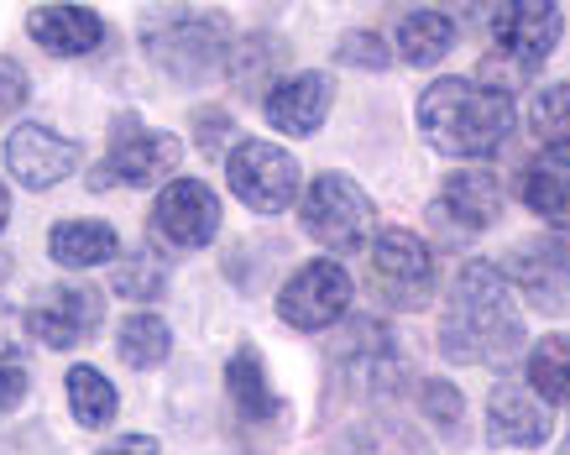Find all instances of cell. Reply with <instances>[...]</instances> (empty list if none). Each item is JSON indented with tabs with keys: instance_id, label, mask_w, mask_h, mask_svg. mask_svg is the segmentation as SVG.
Returning <instances> with one entry per match:
<instances>
[{
	"instance_id": "obj_1",
	"label": "cell",
	"mask_w": 570,
	"mask_h": 455,
	"mask_svg": "<svg viewBox=\"0 0 570 455\" xmlns=\"http://www.w3.org/2000/svg\"><path fill=\"white\" fill-rule=\"evenodd\" d=\"M523 346V315L498 263H466L450 288V309L440 319V350L461 367L513 362Z\"/></svg>"
},
{
	"instance_id": "obj_2",
	"label": "cell",
	"mask_w": 570,
	"mask_h": 455,
	"mask_svg": "<svg viewBox=\"0 0 570 455\" xmlns=\"http://www.w3.org/2000/svg\"><path fill=\"white\" fill-rule=\"evenodd\" d=\"M513 126H519L513 95L482 79H434L419 95V131L445 158H492L513 137Z\"/></svg>"
},
{
	"instance_id": "obj_3",
	"label": "cell",
	"mask_w": 570,
	"mask_h": 455,
	"mask_svg": "<svg viewBox=\"0 0 570 455\" xmlns=\"http://www.w3.org/2000/svg\"><path fill=\"white\" fill-rule=\"evenodd\" d=\"M141 48L163 73H174L178 85H205L209 73L220 69L230 32L225 17L199 11V6H157L141 17Z\"/></svg>"
},
{
	"instance_id": "obj_4",
	"label": "cell",
	"mask_w": 570,
	"mask_h": 455,
	"mask_svg": "<svg viewBox=\"0 0 570 455\" xmlns=\"http://www.w3.org/2000/svg\"><path fill=\"white\" fill-rule=\"evenodd\" d=\"M434 251L424 236L414 230H377V241L366 251V288L377 304L387 309H403V315H419V309H430L434 298Z\"/></svg>"
},
{
	"instance_id": "obj_5",
	"label": "cell",
	"mask_w": 570,
	"mask_h": 455,
	"mask_svg": "<svg viewBox=\"0 0 570 455\" xmlns=\"http://www.w3.org/2000/svg\"><path fill=\"white\" fill-rule=\"evenodd\" d=\"M304 230L330 251H362L377 230V205L346 174H320L304 189Z\"/></svg>"
},
{
	"instance_id": "obj_6",
	"label": "cell",
	"mask_w": 570,
	"mask_h": 455,
	"mask_svg": "<svg viewBox=\"0 0 570 455\" xmlns=\"http://www.w3.org/2000/svg\"><path fill=\"white\" fill-rule=\"evenodd\" d=\"M225 178H230V194L242 199L246 210L257 215H283L298 199V162L294 152H283L273 141L242 137L225 158Z\"/></svg>"
},
{
	"instance_id": "obj_7",
	"label": "cell",
	"mask_w": 570,
	"mask_h": 455,
	"mask_svg": "<svg viewBox=\"0 0 570 455\" xmlns=\"http://www.w3.org/2000/svg\"><path fill=\"white\" fill-rule=\"evenodd\" d=\"M178 162H184V141L178 137L141 126L137 116H116V126H110V162L95 174V189L116 184V178H126L131 189H153V184L178 174Z\"/></svg>"
},
{
	"instance_id": "obj_8",
	"label": "cell",
	"mask_w": 570,
	"mask_h": 455,
	"mask_svg": "<svg viewBox=\"0 0 570 455\" xmlns=\"http://www.w3.org/2000/svg\"><path fill=\"white\" fill-rule=\"evenodd\" d=\"M105 319V298L85 283H48L42 294L27 304V330L37 346L48 350H73L85 346L89 335L100 330Z\"/></svg>"
},
{
	"instance_id": "obj_9",
	"label": "cell",
	"mask_w": 570,
	"mask_h": 455,
	"mask_svg": "<svg viewBox=\"0 0 570 455\" xmlns=\"http://www.w3.org/2000/svg\"><path fill=\"white\" fill-rule=\"evenodd\" d=\"M346 309H351V278L341 263H304L277 294V319L304 335L330 330Z\"/></svg>"
},
{
	"instance_id": "obj_10",
	"label": "cell",
	"mask_w": 570,
	"mask_h": 455,
	"mask_svg": "<svg viewBox=\"0 0 570 455\" xmlns=\"http://www.w3.org/2000/svg\"><path fill=\"white\" fill-rule=\"evenodd\" d=\"M560 32H566V11L554 0H508V6H498V17H492L498 58H508L513 73L539 69L554 53Z\"/></svg>"
},
{
	"instance_id": "obj_11",
	"label": "cell",
	"mask_w": 570,
	"mask_h": 455,
	"mask_svg": "<svg viewBox=\"0 0 570 455\" xmlns=\"http://www.w3.org/2000/svg\"><path fill=\"white\" fill-rule=\"evenodd\" d=\"M153 236H163L178 251H199L220 236V199L205 178H174L163 184L153 205Z\"/></svg>"
},
{
	"instance_id": "obj_12",
	"label": "cell",
	"mask_w": 570,
	"mask_h": 455,
	"mask_svg": "<svg viewBox=\"0 0 570 455\" xmlns=\"http://www.w3.org/2000/svg\"><path fill=\"white\" fill-rule=\"evenodd\" d=\"M502 278L513 283L534 309L560 315V309H570V241L566 236H529V241L508 251Z\"/></svg>"
},
{
	"instance_id": "obj_13",
	"label": "cell",
	"mask_w": 570,
	"mask_h": 455,
	"mask_svg": "<svg viewBox=\"0 0 570 455\" xmlns=\"http://www.w3.org/2000/svg\"><path fill=\"white\" fill-rule=\"evenodd\" d=\"M73 168H79V141L58 137L52 126L27 121L6 137V174L21 178L27 189H52V184H63Z\"/></svg>"
},
{
	"instance_id": "obj_14",
	"label": "cell",
	"mask_w": 570,
	"mask_h": 455,
	"mask_svg": "<svg viewBox=\"0 0 570 455\" xmlns=\"http://www.w3.org/2000/svg\"><path fill=\"white\" fill-rule=\"evenodd\" d=\"M554 419H550V403L539 398L529 383H498L492 398H487V435L492 445H513V451H539L550 439Z\"/></svg>"
},
{
	"instance_id": "obj_15",
	"label": "cell",
	"mask_w": 570,
	"mask_h": 455,
	"mask_svg": "<svg viewBox=\"0 0 570 455\" xmlns=\"http://www.w3.org/2000/svg\"><path fill=\"white\" fill-rule=\"evenodd\" d=\"M430 220H440L445 230H487L492 220H502V184L487 168H455L445 178L440 199L430 205Z\"/></svg>"
},
{
	"instance_id": "obj_16",
	"label": "cell",
	"mask_w": 570,
	"mask_h": 455,
	"mask_svg": "<svg viewBox=\"0 0 570 455\" xmlns=\"http://www.w3.org/2000/svg\"><path fill=\"white\" fill-rule=\"evenodd\" d=\"M393 346L397 340H393L387 325H377V319H351V330L341 335V346H335V362H341V372H346L356 387H366V393H387V383L403 377Z\"/></svg>"
},
{
	"instance_id": "obj_17",
	"label": "cell",
	"mask_w": 570,
	"mask_h": 455,
	"mask_svg": "<svg viewBox=\"0 0 570 455\" xmlns=\"http://www.w3.org/2000/svg\"><path fill=\"white\" fill-rule=\"evenodd\" d=\"M262 116L283 137H314L330 116V79L325 73H288L262 95Z\"/></svg>"
},
{
	"instance_id": "obj_18",
	"label": "cell",
	"mask_w": 570,
	"mask_h": 455,
	"mask_svg": "<svg viewBox=\"0 0 570 455\" xmlns=\"http://www.w3.org/2000/svg\"><path fill=\"white\" fill-rule=\"evenodd\" d=\"M27 32L52 58H85L105 42V21L89 6H37L32 17H27Z\"/></svg>"
},
{
	"instance_id": "obj_19",
	"label": "cell",
	"mask_w": 570,
	"mask_h": 455,
	"mask_svg": "<svg viewBox=\"0 0 570 455\" xmlns=\"http://www.w3.org/2000/svg\"><path fill=\"white\" fill-rule=\"evenodd\" d=\"M225 393L236 403V414L246 424H283L288 419V403L273 393L267 383V367H262V350L257 346H242L230 350V362H225Z\"/></svg>"
},
{
	"instance_id": "obj_20",
	"label": "cell",
	"mask_w": 570,
	"mask_h": 455,
	"mask_svg": "<svg viewBox=\"0 0 570 455\" xmlns=\"http://www.w3.org/2000/svg\"><path fill=\"white\" fill-rule=\"evenodd\" d=\"M48 257L58 267H73V273H89V267H105L121 257V236L105 220H58L48 236Z\"/></svg>"
},
{
	"instance_id": "obj_21",
	"label": "cell",
	"mask_w": 570,
	"mask_h": 455,
	"mask_svg": "<svg viewBox=\"0 0 570 455\" xmlns=\"http://www.w3.org/2000/svg\"><path fill=\"white\" fill-rule=\"evenodd\" d=\"M519 194L539 220L570 226V158L566 152H539L534 162H523Z\"/></svg>"
},
{
	"instance_id": "obj_22",
	"label": "cell",
	"mask_w": 570,
	"mask_h": 455,
	"mask_svg": "<svg viewBox=\"0 0 570 455\" xmlns=\"http://www.w3.org/2000/svg\"><path fill=\"white\" fill-rule=\"evenodd\" d=\"M450 42H455V17L434 11V6H419V11H409L397 21V53H403V63L430 69V63H440L450 53Z\"/></svg>"
},
{
	"instance_id": "obj_23",
	"label": "cell",
	"mask_w": 570,
	"mask_h": 455,
	"mask_svg": "<svg viewBox=\"0 0 570 455\" xmlns=\"http://www.w3.org/2000/svg\"><path fill=\"white\" fill-rule=\"evenodd\" d=\"M168 346H174V330H168V319L163 315H131L116 335V350H121L126 367L137 372H153L168 362Z\"/></svg>"
},
{
	"instance_id": "obj_24",
	"label": "cell",
	"mask_w": 570,
	"mask_h": 455,
	"mask_svg": "<svg viewBox=\"0 0 570 455\" xmlns=\"http://www.w3.org/2000/svg\"><path fill=\"white\" fill-rule=\"evenodd\" d=\"M529 387H534L544 403L570 408V335H544V340L529 350Z\"/></svg>"
},
{
	"instance_id": "obj_25",
	"label": "cell",
	"mask_w": 570,
	"mask_h": 455,
	"mask_svg": "<svg viewBox=\"0 0 570 455\" xmlns=\"http://www.w3.org/2000/svg\"><path fill=\"white\" fill-rule=\"evenodd\" d=\"M69 408L85 429H110L121 398H116V387H110V377H105L100 367H73L69 372Z\"/></svg>"
},
{
	"instance_id": "obj_26",
	"label": "cell",
	"mask_w": 570,
	"mask_h": 455,
	"mask_svg": "<svg viewBox=\"0 0 570 455\" xmlns=\"http://www.w3.org/2000/svg\"><path fill=\"white\" fill-rule=\"evenodd\" d=\"M529 131H534L539 147L566 152L570 147V85L534 89V100H529Z\"/></svg>"
},
{
	"instance_id": "obj_27",
	"label": "cell",
	"mask_w": 570,
	"mask_h": 455,
	"mask_svg": "<svg viewBox=\"0 0 570 455\" xmlns=\"http://www.w3.org/2000/svg\"><path fill=\"white\" fill-rule=\"evenodd\" d=\"M163 283H168V267H163L157 251H131V257L116 267V288H121V298H137V304H147V298L163 294Z\"/></svg>"
},
{
	"instance_id": "obj_28",
	"label": "cell",
	"mask_w": 570,
	"mask_h": 455,
	"mask_svg": "<svg viewBox=\"0 0 570 455\" xmlns=\"http://www.w3.org/2000/svg\"><path fill=\"white\" fill-rule=\"evenodd\" d=\"M32 393V367H27V356L17 346H0V419L21 408Z\"/></svg>"
},
{
	"instance_id": "obj_29",
	"label": "cell",
	"mask_w": 570,
	"mask_h": 455,
	"mask_svg": "<svg viewBox=\"0 0 570 455\" xmlns=\"http://www.w3.org/2000/svg\"><path fill=\"white\" fill-rule=\"evenodd\" d=\"M419 408H424V414H430V424H440V429H455V424H461V414H466L461 393H455L450 383H440V377L419 387Z\"/></svg>"
},
{
	"instance_id": "obj_30",
	"label": "cell",
	"mask_w": 570,
	"mask_h": 455,
	"mask_svg": "<svg viewBox=\"0 0 570 455\" xmlns=\"http://www.w3.org/2000/svg\"><path fill=\"white\" fill-rule=\"evenodd\" d=\"M246 48H252V63H236V58H230V79H236V85H262V73L283 63V42H277V37H252Z\"/></svg>"
},
{
	"instance_id": "obj_31",
	"label": "cell",
	"mask_w": 570,
	"mask_h": 455,
	"mask_svg": "<svg viewBox=\"0 0 570 455\" xmlns=\"http://www.w3.org/2000/svg\"><path fill=\"white\" fill-rule=\"evenodd\" d=\"M341 63H351V69H387L393 58H387L377 32H346L341 37Z\"/></svg>"
},
{
	"instance_id": "obj_32",
	"label": "cell",
	"mask_w": 570,
	"mask_h": 455,
	"mask_svg": "<svg viewBox=\"0 0 570 455\" xmlns=\"http://www.w3.org/2000/svg\"><path fill=\"white\" fill-rule=\"evenodd\" d=\"M230 131H236V126L225 121L220 110H205V116H199V147H205V158H220V141L230 137Z\"/></svg>"
},
{
	"instance_id": "obj_33",
	"label": "cell",
	"mask_w": 570,
	"mask_h": 455,
	"mask_svg": "<svg viewBox=\"0 0 570 455\" xmlns=\"http://www.w3.org/2000/svg\"><path fill=\"white\" fill-rule=\"evenodd\" d=\"M95 455H163V445H157V435H121Z\"/></svg>"
},
{
	"instance_id": "obj_34",
	"label": "cell",
	"mask_w": 570,
	"mask_h": 455,
	"mask_svg": "<svg viewBox=\"0 0 570 455\" xmlns=\"http://www.w3.org/2000/svg\"><path fill=\"white\" fill-rule=\"evenodd\" d=\"M21 106V73L11 63H0V110Z\"/></svg>"
},
{
	"instance_id": "obj_35",
	"label": "cell",
	"mask_w": 570,
	"mask_h": 455,
	"mask_svg": "<svg viewBox=\"0 0 570 455\" xmlns=\"http://www.w3.org/2000/svg\"><path fill=\"white\" fill-rule=\"evenodd\" d=\"M11 220V194H6V184H0V226Z\"/></svg>"
},
{
	"instance_id": "obj_36",
	"label": "cell",
	"mask_w": 570,
	"mask_h": 455,
	"mask_svg": "<svg viewBox=\"0 0 570 455\" xmlns=\"http://www.w3.org/2000/svg\"><path fill=\"white\" fill-rule=\"evenodd\" d=\"M11 278V257H6V251H0V283Z\"/></svg>"
},
{
	"instance_id": "obj_37",
	"label": "cell",
	"mask_w": 570,
	"mask_h": 455,
	"mask_svg": "<svg viewBox=\"0 0 570 455\" xmlns=\"http://www.w3.org/2000/svg\"><path fill=\"white\" fill-rule=\"evenodd\" d=\"M0 325H6V304H0Z\"/></svg>"
},
{
	"instance_id": "obj_38",
	"label": "cell",
	"mask_w": 570,
	"mask_h": 455,
	"mask_svg": "<svg viewBox=\"0 0 570 455\" xmlns=\"http://www.w3.org/2000/svg\"><path fill=\"white\" fill-rule=\"evenodd\" d=\"M560 455H570V439H566V451H560Z\"/></svg>"
}]
</instances>
